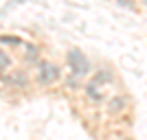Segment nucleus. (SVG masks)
<instances>
[{"label":"nucleus","instance_id":"5","mask_svg":"<svg viewBox=\"0 0 147 140\" xmlns=\"http://www.w3.org/2000/svg\"><path fill=\"white\" fill-rule=\"evenodd\" d=\"M112 79H114L112 70H103V68H101V70H99V72L94 74V77H92V81H94V83H99V85H105V83H110Z\"/></svg>","mask_w":147,"mask_h":140},{"label":"nucleus","instance_id":"8","mask_svg":"<svg viewBox=\"0 0 147 140\" xmlns=\"http://www.w3.org/2000/svg\"><path fill=\"white\" fill-rule=\"evenodd\" d=\"M37 55H40V48H37V46H29V48H26V61H37Z\"/></svg>","mask_w":147,"mask_h":140},{"label":"nucleus","instance_id":"4","mask_svg":"<svg viewBox=\"0 0 147 140\" xmlns=\"http://www.w3.org/2000/svg\"><path fill=\"white\" fill-rule=\"evenodd\" d=\"M86 94L92 98V101H103V90H101V85L94 83L92 79L86 83Z\"/></svg>","mask_w":147,"mask_h":140},{"label":"nucleus","instance_id":"6","mask_svg":"<svg viewBox=\"0 0 147 140\" xmlns=\"http://www.w3.org/2000/svg\"><path fill=\"white\" fill-rule=\"evenodd\" d=\"M9 81H11V83H18V85H22V88H24L26 85V74L24 72H11V77H9Z\"/></svg>","mask_w":147,"mask_h":140},{"label":"nucleus","instance_id":"3","mask_svg":"<svg viewBox=\"0 0 147 140\" xmlns=\"http://www.w3.org/2000/svg\"><path fill=\"white\" fill-rule=\"evenodd\" d=\"M125 107H127V98L125 96H112L110 101H108V114H112V116L121 114Z\"/></svg>","mask_w":147,"mask_h":140},{"label":"nucleus","instance_id":"9","mask_svg":"<svg viewBox=\"0 0 147 140\" xmlns=\"http://www.w3.org/2000/svg\"><path fill=\"white\" fill-rule=\"evenodd\" d=\"M119 5H123V7H129V0H117Z\"/></svg>","mask_w":147,"mask_h":140},{"label":"nucleus","instance_id":"2","mask_svg":"<svg viewBox=\"0 0 147 140\" xmlns=\"http://www.w3.org/2000/svg\"><path fill=\"white\" fill-rule=\"evenodd\" d=\"M35 74H37V81H40L42 85H53V83L59 81L61 72H59V66L53 64V61H40Z\"/></svg>","mask_w":147,"mask_h":140},{"label":"nucleus","instance_id":"7","mask_svg":"<svg viewBox=\"0 0 147 140\" xmlns=\"http://www.w3.org/2000/svg\"><path fill=\"white\" fill-rule=\"evenodd\" d=\"M9 66H11V57H9V55L5 53V50L0 48V74L5 72V70H7Z\"/></svg>","mask_w":147,"mask_h":140},{"label":"nucleus","instance_id":"10","mask_svg":"<svg viewBox=\"0 0 147 140\" xmlns=\"http://www.w3.org/2000/svg\"><path fill=\"white\" fill-rule=\"evenodd\" d=\"M125 140H132V138H125Z\"/></svg>","mask_w":147,"mask_h":140},{"label":"nucleus","instance_id":"1","mask_svg":"<svg viewBox=\"0 0 147 140\" xmlns=\"http://www.w3.org/2000/svg\"><path fill=\"white\" fill-rule=\"evenodd\" d=\"M66 61H68V68L73 77H88L92 72V66H90V59L86 57V53H81L79 48H70L66 53Z\"/></svg>","mask_w":147,"mask_h":140}]
</instances>
